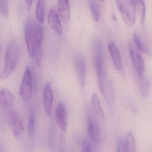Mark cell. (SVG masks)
I'll return each mask as SVG.
<instances>
[{
  "instance_id": "cell-25",
  "label": "cell",
  "mask_w": 152,
  "mask_h": 152,
  "mask_svg": "<svg viewBox=\"0 0 152 152\" xmlns=\"http://www.w3.org/2000/svg\"><path fill=\"white\" fill-rule=\"evenodd\" d=\"M81 152H93L90 144L87 141L83 142Z\"/></svg>"
},
{
  "instance_id": "cell-7",
  "label": "cell",
  "mask_w": 152,
  "mask_h": 152,
  "mask_svg": "<svg viewBox=\"0 0 152 152\" xmlns=\"http://www.w3.org/2000/svg\"><path fill=\"white\" fill-rule=\"evenodd\" d=\"M33 88L32 73L29 66H27L24 72L20 88L21 96L24 101L31 98Z\"/></svg>"
},
{
  "instance_id": "cell-3",
  "label": "cell",
  "mask_w": 152,
  "mask_h": 152,
  "mask_svg": "<svg viewBox=\"0 0 152 152\" xmlns=\"http://www.w3.org/2000/svg\"><path fill=\"white\" fill-rule=\"evenodd\" d=\"M116 4L124 22L129 27L134 26L136 12L130 0H116Z\"/></svg>"
},
{
  "instance_id": "cell-2",
  "label": "cell",
  "mask_w": 152,
  "mask_h": 152,
  "mask_svg": "<svg viewBox=\"0 0 152 152\" xmlns=\"http://www.w3.org/2000/svg\"><path fill=\"white\" fill-rule=\"evenodd\" d=\"M20 48L15 42L9 43L5 52L4 67L0 75L1 80H4L10 77L15 69L20 55Z\"/></svg>"
},
{
  "instance_id": "cell-28",
  "label": "cell",
  "mask_w": 152,
  "mask_h": 152,
  "mask_svg": "<svg viewBox=\"0 0 152 152\" xmlns=\"http://www.w3.org/2000/svg\"><path fill=\"white\" fill-rule=\"evenodd\" d=\"M59 152H64V150H63V149H62V148H61V149L59 151Z\"/></svg>"
},
{
  "instance_id": "cell-10",
  "label": "cell",
  "mask_w": 152,
  "mask_h": 152,
  "mask_svg": "<svg viewBox=\"0 0 152 152\" xmlns=\"http://www.w3.org/2000/svg\"><path fill=\"white\" fill-rule=\"evenodd\" d=\"M59 17L55 9H51L48 12L47 20L51 28L58 34L62 35L63 28Z\"/></svg>"
},
{
  "instance_id": "cell-14",
  "label": "cell",
  "mask_w": 152,
  "mask_h": 152,
  "mask_svg": "<svg viewBox=\"0 0 152 152\" xmlns=\"http://www.w3.org/2000/svg\"><path fill=\"white\" fill-rule=\"evenodd\" d=\"M14 97L13 94L6 88H1L0 91V104L4 111L12 109Z\"/></svg>"
},
{
  "instance_id": "cell-12",
  "label": "cell",
  "mask_w": 152,
  "mask_h": 152,
  "mask_svg": "<svg viewBox=\"0 0 152 152\" xmlns=\"http://www.w3.org/2000/svg\"><path fill=\"white\" fill-rule=\"evenodd\" d=\"M108 49L115 67L120 72H123V65L122 58L115 43L113 42H110L108 45Z\"/></svg>"
},
{
  "instance_id": "cell-17",
  "label": "cell",
  "mask_w": 152,
  "mask_h": 152,
  "mask_svg": "<svg viewBox=\"0 0 152 152\" xmlns=\"http://www.w3.org/2000/svg\"><path fill=\"white\" fill-rule=\"evenodd\" d=\"M27 129L29 137L31 138H34L35 133V113L33 109H31L29 111Z\"/></svg>"
},
{
  "instance_id": "cell-1",
  "label": "cell",
  "mask_w": 152,
  "mask_h": 152,
  "mask_svg": "<svg viewBox=\"0 0 152 152\" xmlns=\"http://www.w3.org/2000/svg\"><path fill=\"white\" fill-rule=\"evenodd\" d=\"M24 36L29 56L34 58L36 48L42 47L44 37L43 26L34 20H27L24 27Z\"/></svg>"
},
{
  "instance_id": "cell-19",
  "label": "cell",
  "mask_w": 152,
  "mask_h": 152,
  "mask_svg": "<svg viewBox=\"0 0 152 152\" xmlns=\"http://www.w3.org/2000/svg\"><path fill=\"white\" fill-rule=\"evenodd\" d=\"M92 101L93 108L95 113L101 118H104V113L101 105V102L96 94H93Z\"/></svg>"
},
{
  "instance_id": "cell-16",
  "label": "cell",
  "mask_w": 152,
  "mask_h": 152,
  "mask_svg": "<svg viewBox=\"0 0 152 152\" xmlns=\"http://www.w3.org/2000/svg\"><path fill=\"white\" fill-rule=\"evenodd\" d=\"M137 13L138 14L140 20L143 23L145 20L146 7L144 0H130Z\"/></svg>"
},
{
  "instance_id": "cell-26",
  "label": "cell",
  "mask_w": 152,
  "mask_h": 152,
  "mask_svg": "<svg viewBox=\"0 0 152 152\" xmlns=\"http://www.w3.org/2000/svg\"><path fill=\"white\" fill-rule=\"evenodd\" d=\"M117 152H127L126 148V144H125V140H121L119 142L118 145Z\"/></svg>"
},
{
  "instance_id": "cell-5",
  "label": "cell",
  "mask_w": 152,
  "mask_h": 152,
  "mask_svg": "<svg viewBox=\"0 0 152 152\" xmlns=\"http://www.w3.org/2000/svg\"><path fill=\"white\" fill-rule=\"evenodd\" d=\"M5 116L11 129L12 135L16 139H19L23 134L24 127L18 114L12 109L4 111Z\"/></svg>"
},
{
  "instance_id": "cell-9",
  "label": "cell",
  "mask_w": 152,
  "mask_h": 152,
  "mask_svg": "<svg viewBox=\"0 0 152 152\" xmlns=\"http://www.w3.org/2000/svg\"><path fill=\"white\" fill-rule=\"evenodd\" d=\"M67 109L63 102L59 103L55 111V119L60 129L62 132L67 130L68 127Z\"/></svg>"
},
{
  "instance_id": "cell-29",
  "label": "cell",
  "mask_w": 152,
  "mask_h": 152,
  "mask_svg": "<svg viewBox=\"0 0 152 152\" xmlns=\"http://www.w3.org/2000/svg\"><path fill=\"white\" fill-rule=\"evenodd\" d=\"M0 152H4V151L3 150V149H2L1 147V150H0Z\"/></svg>"
},
{
  "instance_id": "cell-13",
  "label": "cell",
  "mask_w": 152,
  "mask_h": 152,
  "mask_svg": "<svg viewBox=\"0 0 152 152\" xmlns=\"http://www.w3.org/2000/svg\"><path fill=\"white\" fill-rule=\"evenodd\" d=\"M87 133L94 143L97 145L101 139L100 130L97 121L93 118H89L87 121Z\"/></svg>"
},
{
  "instance_id": "cell-27",
  "label": "cell",
  "mask_w": 152,
  "mask_h": 152,
  "mask_svg": "<svg viewBox=\"0 0 152 152\" xmlns=\"http://www.w3.org/2000/svg\"><path fill=\"white\" fill-rule=\"evenodd\" d=\"M24 1L26 3L27 9L28 10H29L31 9V6H32L33 0H24Z\"/></svg>"
},
{
  "instance_id": "cell-21",
  "label": "cell",
  "mask_w": 152,
  "mask_h": 152,
  "mask_svg": "<svg viewBox=\"0 0 152 152\" xmlns=\"http://www.w3.org/2000/svg\"><path fill=\"white\" fill-rule=\"evenodd\" d=\"M126 148L127 152H137L136 147L135 140L132 132H129L125 140Z\"/></svg>"
},
{
  "instance_id": "cell-20",
  "label": "cell",
  "mask_w": 152,
  "mask_h": 152,
  "mask_svg": "<svg viewBox=\"0 0 152 152\" xmlns=\"http://www.w3.org/2000/svg\"><path fill=\"white\" fill-rule=\"evenodd\" d=\"M139 78V86L141 94L143 97H146L149 94L150 89V79L148 77L144 76Z\"/></svg>"
},
{
  "instance_id": "cell-8",
  "label": "cell",
  "mask_w": 152,
  "mask_h": 152,
  "mask_svg": "<svg viewBox=\"0 0 152 152\" xmlns=\"http://www.w3.org/2000/svg\"><path fill=\"white\" fill-rule=\"evenodd\" d=\"M74 63L77 75L81 86L84 87L86 80L87 66L84 56L80 53L74 55Z\"/></svg>"
},
{
  "instance_id": "cell-4",
  "label": "cell",
  "mask_w": 152,
  "mask_h": 152,
  "mask_svg": "<svg viewBox=\"0 0 152 152\" xmlns=\"http://www.w3.org/2000/svg\"><path fill=\"white\" fill-rule=\"evenodd\" d=\"M100 90L104 97L106 103L110 108L114 104L115 94L112 83L108 78L107 74L97 76Z\"/></svg>"
},
{
  "instance_id": "cell-30",
  "label": "cell",
  "mask_w": 152,
  "mask_h": 152,
  "mask_svg": "<svg viewBox=\"0 0 152 152\" xmlns=\"http://www.w3.org/2000/svg\"><path fill=\"white\" fill-rule=\"evenodd\" d=\"M100 1H104V0H100Z\"/></svg>"
},
{
  "instance_id": "cell-22",
  "label": "cell",
  "mask_w": 152,
  "mask_h": 152,
  "mask_svg": "<svg viewBox=\"0 0 152 152\" xmlns=\"http://www.w3.org/2000/svg\"><path fill=\"white\" fill-rule=\"evenodd\" d=\"M134 40L136 46L140 52L148 54L151 53L150 50L144 44L140 37L136 33L134 34Z\"/></svg>"
},
{
  "instance_id": "cell-24",
  "label": "cell",
  "mask_w": 152,
  "mask_h": 152,
  "mask_svg": "<svg viewBox=\"0 0 152 152\" xmlns=\"http://www.w3.org/2000/svg\"><path fill=\"white\" fill-rule=\"evenodd\" d=\"M0 13L4 18L8 17L9 5L7 0H0Z\"/></svg>"
},
{
  "instance_id": "cell-18",
  "label": "cell",
  "mask_w": 152,
  "mask_h": 152,
  "mask_svg": "<svg viewBox=\"0 0 152 152\" xmlns=\"http://www.w3.org/2000/svg\"><path fill=\"white\" fill-rule=\"evenodd\" d=\"M36 15L37 21L43 23L45 16V0H38L36 10Z\"/></svg>"
},
{
  "instance_id": "cell-11",
  "label": "cell",
  "mask_w": 152,
  "mask_h": 152,
  "mask_svg": "<svg viewBox=\"0 0 152 152\" xmlns=\"http://www.w3.org/2000/svg\"><path fill=\"white\" fill-rule=\"evenodd\" d=\"M53 102V93L51 86L49 82H46L44 88L43 104L44 110L47 116L51 114Z\"/></svg>"
},
{
  "instance_id": "cell-23",
  "label": "cell",
  "mask_w": 152,
  "mask_h": 152,
  "mask_svg": "<svg viewBox=\"0 0 152 152\" xmlns=\"http://www.w3.org/2000/svg\"><path fill=\"white\" fill-rule=\"evenodd\" d=\"M89 6L94 20L95 22H98L100 20V12L96 1L95 0H89Z\"/></svg>"
},
{
  "instance_id": "cell-15",
  "label": "cell",
  "mask_w": 152,
  "mask_h": 152,
  "mask_svg": "<svg viewBox=\"0 0 152 152\" xmlns=\"http://www.w3.org/2000/svg\"><path fill=\"white\" fill-rule=\"evenodd\" d=\"M59 15L63 23H68L70 19V11L69 0H58Z\"/></svg>"
},
{
  "instance_id": "cell-6",
  "label": "cell",
  "mask_w": 152,
  "mask_h": 152,
  "mask_svg": "<svg viewBox=\"0 0 152 152\" xmlns=\"http://www.w3.org/2000/svg\"><path fill=\"white\" fill-rule=\"evenodd\" d=\"M129 54L133 66L139 77L144 76L145 70V64L140 51L137 49L134 43L130 42L129 44Z\"/></svg>"
}]
</instances>
